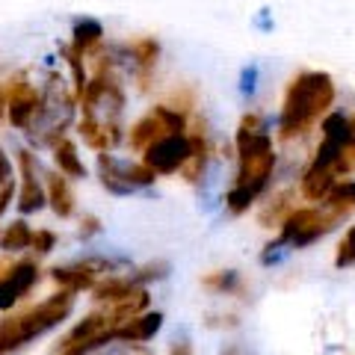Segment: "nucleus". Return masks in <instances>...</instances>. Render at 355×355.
<instances>
[{
	"mask_svg": "<svg viewBox=\"0 0 355 355\" xmlns=\"http://www.w3.org/2000/svg\"><path fill=\"white\" fill-rule=\"evenodd\" d=\"M53 157H57V166L62 175L69 178H86V166L80 160V154H77V146L71 139H57L53 142Z\"/></svg>",
	"mask_w": 355,
	"mask_h": 355,
	"instance_id": "nucleus-17",
	"label": "nucleus"
},
{
	"mask_svg": "<svg viewBox=\"0 0 355 355\" xmlns=\"http://www.w3.org/2000/svg\"><path fill=\"white\" fill-rule=\"evenodd\" d=\"M193 157V146L187 133H166L157 142L142 151V163H148L157 175H175L181 172L187 160Z\"/></svg>",
	"mask_w": 355,
	"mask_h": 355,
	"instance_id": "nucleus-7",
	"label": "nucleus"
},
{
	"mask_svg": "<svg viewBox=\"0 0 355 355\" xmlns=\"http://www.w3.org/2000/svg\"><path fill=\"white\" fill-rule=\"evenodd\" d=\"M254 89H258V65H246V69L240 71V92L252 98Z\"/></svg>",
	"mask_w": 355,
	"mask_h": 355,
	"instance_id": "nucleus-28",
	"label": "nucleus"
},
{
	"mask_svg": "<svg viewBox=\"0 0 355 355\" xmlns=\"http://www.w3.org/2000/svg\"><path fill=\"white\" fill-rule=\"evenodd\" d=\"M18 166H21V193H18V210L21 214H36L44 207L48 196H44L39 178H36V160L30 151H18Z\"/></svg>",
	"mask_w": 355,
	"mask_h": 355,
	"instance_id": "nucleus-11",
	"label": "nucleus"
},
{
	"mask_svg": "<svg viewBox=\"0 0 355 355\" xmlns=\"http://www.w3.org/2000/svg\"><path fill=\"white\" fill-rule=\"evenodd\" d=\"M133 291H137V284L130 282V275L128 279H121V275H113V279H107V282H101L95 287V299L98 302H119V299H125V296H130Z\"/></svg>",
	"mask_w": 355,
	"mask_h": 355,
	"instance_id": "nucleus-20",
	"label": "nucleus"
},
{
	"mask_svg": "<svg viewBox=\"0 0 355 355\" xmlns=\"http://www.w3.org/2000/svg\"><path fill=\"white\" fill-rule=\"evenodd\" d=\"M53 246H57V237H53L51 231H36V234H33L30 249H36L39 254H48Z\"/></svg>",
	"mask_w": 355,
	"mask_h": 355,
	"instance_id": "nucleus-29",
	"label": "nucleus"
},
{
	"mask_svg": "<svg viewBox=\"0 0 355 355\" xmlns=\"http://www.w3.org/2000/svg\"><path fill=\"white\" fill-rule=\"evenodd\" d=\"M39 110H42V92H36V86L27 83L24 77L9 80V89H6V116H9V121H12V128L27 130L33 121H36Z\"/></svg>",
	"mask_w": 355,
	"mask_h": 355,
	"instance_id": "nucleus-8",
	"label": "nucleus"
},
{
	"mask_svg": "<svg viewBox=\"0 0 355 355\" xmlns=\"http://www.w3.org/2000/svg\"><path fill=\"white\" fill-rule=\"evenodd\" d=\"M169 270H172L169 263L157 261V263H148V266H142V270L130 272V282L137 284V287H142L146 282H160V279H166V275H169Z\"/></svg>",
	"mask_w": 355,
	"mask_h": 355,
	"instance_id": "nucleus-24",
	"label": "nucleus"
},
{
	"mask_svg": "<svg viewBox=\"0 0 355 355\" xmlns=\"http://www.w3.org/2000/svg\"><path fill=\"white\" fill-rule=\"evenodd\" d=\"M184 130H187V116L181 110L160 104L130 128L128 142H130L133 151H146L151 142H157L160 137H166V133H184Z\"/></svg>",
	"mask_w": 355,
	"mask_h": 355,
	"instance_id": "nucleus-6",
	"label": "nucleus"
},
{
	"mask_svg": "<svg viewBox=\"0 0 355 355\" xmlns=\"http://www.w3.org/2000/svg\"><path fill=\"white\" fill-rule=\"evenodd\" d=\"M12 196H15V184L6 181L3 187H0V216L6 214V207H9V202H12Z\"/></svg>",
	"mask_w": 355,
	"mask_h": 355,
	"instance_id": "nucleus-30",
	"label": "nucleus"
},
{
	"mask_svg": "<svg viewBox=\"0 0 355 355\" xmlns=\"http://www.w3.org/2000/svg\"><path fill=\"white\" fill-rule=\"evenodd\" d=\"M172 355H193V349H190V343H178V347L172 349Z\"/></svg>",
	"mask_w": 355,
	"mask_h": 355,
	"instance_id": "nucleus-35",
	"label": "nucleus"
},
{
	"mask_svg": "<svg viewBox=\"0 0 355 355\" xmlns=\"http://www.w3.org/2000/svg\"><path fill=\"white\" fill-rule=\"evenodd\" d=\"M98 172H101V184L113 196H130L139 187H151L157 181V172L148 163H125L107 151L98 154Z\"/></svg>",
	"mask_w": 355,
	"mask_h": 355,
	"instance_id": "nucleus-5",
	"label": "nucleus"
},
{
	"mask_svg": "<svg viewBox=\"0 0 355 355\" xmlns=\"http://www.w3.org/2000/svg\"><path fill=\"white\" fill-rule=\"evenodd\" d=\"M355 263V225L343 234V240H340V246H338V254H335V266H352Z\"/></svg>",
	"mask_w": 355,
	"mask_h": 355,
	"instance_id": "nucleus-27",
	"label": "nucleus"
},
{
	"mask_svg": "<svg viewBox=\"0 0 355 355\" xmlns=\"http://www.w3.org/2000/svg\"><path fill=\"white\" fill-rule=\"evenodd\" d=\"M349 172H355V116H349V139L338 160V175H349Z\"/></svg>",
	"mask_w": 355,
	"mask_h": 355,
	"instance_id": "nucleus-26",
	"label": "nucleus"
},
{
	"mask_svg": "<svg viewBox=\"0 0 355 355\" xmlns=\"http://www.w3.org/2000/svg\"><path fill=\"white\" fill-rule=\"evenodd\" d=\"M74 308V291L53 293L51 299H44L36 308H27L15 317L0 320V355H12L18 349H24L30 340H36L44 331H51L53 326H60Z\"/></svg>",
	"mask_w": 355,
	"mask_h": 355,
	"instance_id": "nucleus-3",
	"label": "nucleus"
},
{
	"mask_svg": "<svg viewBox=\"0 0 355 355\" xmlns=\"http://www.w3.org/2000/svg\"><path fill=\"white\" fill-rule=\"evenodd\" d=\"M151 302V296L142 291V287H137L130 296L125 299H119V302H113V308H110V320H113V326H121V323H128L130 317H137L139 311H146Z\"/></svg>",
	"mask_w": 355,
	"mask_h": 355,
	"instance_id": "nucleus-18",
	"label": "nucleus"
},
{
	"mask_svg": "<svg viewBox=\"0 0 355 355\" xmlns=\"http://www.w3.org/2000/svg\"><path fill=\"white\" fill-rule=\"evenodd\" d=\"M116 329L113 320H110V314H89L83 323H77L69 335H65V340L60 343V347H74V343H83V340H92L98 335H104V331Z\"/></svg>",
	"mask_w": 355,
	"mask_h": 355,
	"instance_id": "nucleus-15",
	"label": "nucleus"
},
{
	"mask_svg": "<svg viewBox=\"0 0 355 355\" xmlns=\"http://www.w3.org/2000/svg\"><path fill=\"white\" fill-rule=\"evenodd\" d=\"M113 270V263L110 261H101V258H89V261H80V263H71V266H53L51 275L53 282H57L60 287H65V291H89V287H95L98 275L101 272H110Z\"/></svg>",
	"mask_w": 355,
	"mask_h": 355,
	"instance_id": "nucleus-9",
	"label": "nucleus"
},
{
	"mask_svg": "<svg viewBox=\"0 0 355 355\" xmlns=\"http://www.w3.org/2000/svg\"><path fill=\"white\" fill-rule=\"evenodd\" d=\"M104 39V27H101V21H95V18H77L74 21V27H71V48L74 51H92L95 44H101Z\"/></svg>",
	"mask_w": 355,
	"mask_h": 355,
	"instance_id": "nucleus-16",
	"label": "nucleus"
},
{
	"mask_svg": "<svg viewBox=\"0 0 355 355\" xmlns=\"http://www.w3.org/2000/svg\"><path fill=\"white\" fill-rule=\"evenodd\" d=\"M219 355H246V349H243V347H237V343H228V347L222 349Z\"/></svg>",
	"mask_w": 355,
	"mask_h": 355,
	"instance_id": "nucleus-34",
	"label": "nucleus"
},
{
	"mask_svg": "<svg viewBox=\"0 0 355 355\" xmlns=\"http://www.w3.org/2000/svg\"><path fill=\"white\" fill-rule=\"evenodd\" d=\"M110 355H151L146 349H139V347H133V343H128V347H121V349H113Z\"/></svg>",
	"mask_w": 355,
	"mask_h": 355,
	"instance_id": "nucleus-33",
	"label": "nucleus"
},
{
	"mask_svg": "<svg viewBox=\"0 0 355 355\" xmlns=\"http://www.w3.org/2000/svg\"><path fill=\"white\" fill-rule=\"evenodd\" d=\"M125 51H128V60H133V65L139 69V74L146 77L154 69V62H157L160 44L154 42V39H137V42L125 44Z\"/></svg>",
	"mask_w": 355,
	"mask_h": 355,
	"instance_id": "nucleus-19",
	"label": "nucleus"
},
{
	"mask_svg": "<svg viewBox=\"0 0 355 355\" xmlns=\"http://www.w3.org/2000/svg\"><path fill=\"white\" fill-rule=\"evenodd\" d=\"M343 216L335 214L331 207H299L291 210L287 219L282 222V234L279 243L282 246H293V249H305L311 243H317L320 237H326L331 228L338 225Z\"/></svg>",
	"mask_w": 355,
	"mask_h": 355,
	"instance_id": "nucleus-4",
	"label": "nucleus"
},
{
	"mask_svg": "<svg viewBox=\"0 0 355 355\" xmlns=\"http://www.w3.org/2000/svg\"><path fill=\"white\" fill-rule=\"evenodd\" d=\"M163 326V314L154 311V314H137L130 317L128 323L116 326V340H125V343H146L160 331Z\"/></svg>",
	"mask_w": 355,
	"mask_h": 355,
	"instance_id": "nucleus-12",
	"label": "nucleus"
},
{
	"mask_svg": "<svg viewBox=\"0 0 355 355\" xmlns=\"http://www.w3.org/2000/svg\"><path fill=\"white\" fill-rule=\"evenodd\" d=\"M335 101V80L326 71H302L296 74L284 92L279 133L282 139L302 137L314 128V121Z\"/></svg>",
	"mask_w": 355,
	"mask_h": 355,
	"instance_id": "nucleus-2",
	"label": "nucleus"
},
{
	"mask_svg": "<svg viewBox=\"0 0 355 355\" xmlns=\"http://www.w3.org/2000/svg\"><path fill=\"white\" fill-rule=\"evenodd\" d=\"M6 116V92H3V86H0V119Z\"/></svg>",
	"mask_w": 355,
	"mask_h": 355,
	"instance_id": "nucleus-36",
	"label": "nucleus"
},
{
	"mask_svg": "<svg viewBox=\"0 0 355 355\" xmlns=\"http://www.w3.org/2000/svg\"><path fill=\"white\" fill-rule=\"evenodd\" d=\"M6 181H12V163H9L6 151L0 148V187H3Z\"/></svg>",
	"mask_w": 355,
	"mask_h": 355,
	"instance_id": "nucleus-31",
	"label": "nucleus"
},
{
	"mask_svg": "<svg viewBox=\"0 0 355 355\" xmlns=\"http://www.w3.org/2000/svg\"><path fill=\"white\" fill-rule=\"evenodd\" d=\"M291 210H293V207H291V193H282V196L275 198V202L261 214V225H270V222H284Z\"/></svg>",
	"mask_w": 355,
	"mask_h": 355,
	"instance_id": "nucleus-25",
	"label": "nucleus"
},
{
	"mask_svg": "<svg viewBox=\"0 0 355 355\" xmlns=\"http://www.w3.org/2000/svg\"><path fill=\"white\" fill-rule=\"evenodd\" d=\"M98 231H101V222H98L95 216H86L83 228H80V237H92V234H98Z\"/></svg>",
	"mask_w": 355,
	"mask_h": 355,
	"instance_id": "nucleus-32",
	"label": "nucleus"
},
{
	"mask_svg": "<svg viewBox=\"0 0 355 355\" xmlns=\"http://www.w3.org/2000/svg\"><path fill=\"white\" fill-rule=\"evenodd\" d=\"M237 181L225 196V207L231 214H246L252 202L258 198L275 169V154H272V137L266 133L261 116H243L237 137Z\"/></svg>",
	"mask_w": 355,
	"mask_h": 355,
	"instance_id": "nucleus-1",
	"label": "nucleus"
},
{
	"mask_svg": "<svg viewBox=\"0 0 355 355\" xmlns=\"http://www.w3.org/2000/svg\"><path fill=\"white\" fill-rule=\"evenodd\" d=\"M202 284L207 291H216V293H234L240 291V275L234 270H219V272H207Z\"/></svg>",
	"mask_w": 355,
	"mask_h": 355,
	"instance_id": "nucleus-23",
	"label": "nucleus"
},
{
	"mask_svg": "<svg viewBox=\"0 0 355 355\" xmlns=\"http://www.w3.org/2000/svg\"><path fill=\"white\" fill-rule=\"evenodd\" d=\"M48 202H51L53 214H57L60 219H69L74 214V193H71L69 181L57 172L48 175Z\"/></svg>",
	"mask_w": 355,
	"mask_h": 355,
	"instance_id": "nucleus-14",
	"label": "nucleus"
},
{
	"mask_svg": "<svg viewBox=\"0 0 355 355\" xmlns=\"http://www.w3.org/2000/svg\"><path fill=\"white\" fill-rule=\"evenodd\" d=\"M30 243H33V231H30V225L24 219H15L12 225L0 234V249H6V252L30 249Z\"/></svg>",
	"mask_w": 355,
	"mask_h": 355,
	"instance_id": "nucleus-21",
	"label": "nucleus"
},
{
	"mask_svg": "<svg viewBox=\"0 0 355 355\" xmlns=\"http://www.w3.org/2000/svg\"><path fill=\"white\" fill-rule=\"evenodd\" d=\"M36 282H39V266L30 261H21L6 275H0V311L12 308L21 296H27L33 291Z\"/></svg>",
	"mask_w": 355,
	"mask_h": 355,
	"instance_id": "nucleus-10",
	"label": "nucleus"
},
{
	"mask_svg": "<svg viewBox=\"0 0 355 355\" xmlns=\"http://www.w3.org/2000/svg\"><path fill=\"white\" fill-rule=\"evenodd\" d=\"M338 175L331 169H320V166H308L302 175V196L308 202H326L329 193L335 190Z\"/></svg>",
	"mask_w": 355,
	"mask_h": 355,
	"instance_id": "nucleus-13",
	"label": "nucleus"
},
{
	"mask_svg": "<svg viewBox=\"0 0 355 355\" xmlns=\"http://www.w3.org/2000/svg\"><path fill=\"white\" fill-rule=\"evenodd\" d=\"M326 207H331L335 214L340 216H349L355 210V181H343V184H335V190L329 193V198L323 202Z\"/></svg>",
	"mask_w": 355,
	"mask_h": 355,
	"instance_id": "nucleus-22",
	"label": "nucleus"
}]
</instances>
